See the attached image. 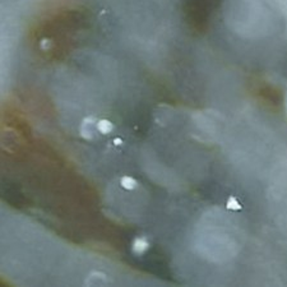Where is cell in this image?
I'll return each instance as SVG.
<instances>
[{"instance_id":"cell-1","label":"cell","mask_w":287,"mask_h":287,"mask_svg":"<svg viewBox=\"0 0 287 287\" xmlns=\"http://www.w3.org/2000/svg\"><path fill=\"white\" fill-rule=\"evenodd\" d=\"M80 136L84 138V140H93L95 138V133L97 129V123L95 124V119L92 118V116H88L80 124Z\"/></svg>"},{"instance_id":"cell-3","label":"cell","mask_w":287,"mask_h":287,"mask_svg":"<svg viewBox=\"0 0 287 287\" xmlns=\"http://www.w3.org/2000/svg\"><path fill=\"white\" fill-rule=\"evenodd\" d=\"M105 281H106V275L101 272H92L91 275L88 276L86 284L88 286H101L104 285Z\"/></svg>"},{"instance_id":"cell-2","label":"cell","mask_w":287,"mask_h":287,"mask_svg":"<svg viewBox=\"0 0 287 287\" xmlns=\"http://www.w3.org/2000/svg\"><path fill=\"white\" fill-rule=\"evenodd\" d=\"M149 249V241L144 236H138L132 243V252L136 255H143Z\"/></svg>"},{"instance_id":"cell-8","label":"cell","mask_w":287,"mask_h":287,"mask_svg":"<svg viewBox=\"0 0 287 287\" xmlns=\"http://www.w3.org/2000/svg\"><path fill=\"white\" fill-rule=\"evenodd\" d=\"M286 110H287V96H286Z\"/></svg>"},{"instance_id":"cell-7","label":"cell","mask_w":287,"mask_h":287,"mask_svg":"<svg viewBox=\"0 0 287 287\" xmlns=\"http://www.w3.org/2000/svg\"><path fill=\"white\" fill-rule=\"evenodd\" d=\"M114 143H115L116 145H120V144H122V143H123V141L120 140V138H116V140L114 141Z\"/></svg>"},{"instance_id":"cell-4","label":"cell","mask_w":287,"mask_h":287,"mask_svg":"<svg viewBox=\"0 0 287 287\" xmlns=\"http://www.w3.org/2000/svg\"><path fill=\"white\" fill-rule=\"evenodd\" d=\"M120 185H122V188H124L125 190H134L138 187V181H137L133 176L124 175V176L120 178Z\"/></svg>"},{"instance_id":"cell-6","label":"cell","mask_w":287,"mask_h":287,"mask_svg":"<svg viewBox=\"0 0 287 287\" xmlns=\"http://www.w3.org/2000/svg\"><path fill=\"white\" fill-rule=\"evenodd\" d=\"M226 207L228 208V210L231 211H239L241 210V205L239 203V201H237L235 197H230L227 201V205H226Z\"/></svg>"},{"instance_id":"cell-5","label":"cell","mask_w":287,"mask_h":287,"mask_svg":"<svg viewBox=\"0 0 287 287\" xmlns=\"http://www.w3.org/2000/svg\"><path fill=\"white\" fill-rule=\"evenodd\" d=\"M97 129L101 134H109L114 131V124L106 119H101L97 122Z\"/></svg>"}]
</instances>
